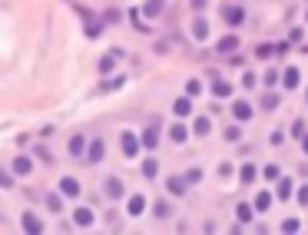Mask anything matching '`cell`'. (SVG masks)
Returning a JSON list of instances; mask_svg holds the SVG:
<instances>
[{
    "instance_id": "obj_1",
    "label": "cell",
    "mask_w": 308,
    "mask_h": 235,
    "mask_svg": "<svg viewBox=\"0 0 308 235\" xmlns=\"http://www.w3.org/2000/svg\"><path fill=\"white\" fill-rule=\"evenodd\" d=\"M222 20H225L229 27H239L245 20V10L239 7V4H222Z\"/></svg>"
},
{
    "instance_id": "obj_2",
    "label": "cell",
    "mask_w": 308,
    "mask_h": 235,
    "mask_svg": "<svg viewBox=\"0 0 308 235\" xmlns=\"http://www.w3.org/2000/svg\"><path fill=\"white\" fill-rule=\"evenodd\" d=\"M139 146H146V149H156V146H159V119H152V123L146 126V133H142Z\"/></svg>"
},
{
    "instance_id": "obj_3",
    "label": "cell",
    "mask_w": 308,
    "mask_h": 235,
    "mask_svg": "<svg viewBox=\"0 0 308 235\" xmlns=\"http://www.w3.org/2000/svg\"><path fill=\"white\" fill-rule=\"evenodd\" d=\"M73 225H80V228H90V225H93V209H87V205H80V209L73 212Z\"/></svg>"
},
{
    "instance_id": "obj_4",
    "label": "cell",
    "mask_w": 308,
    "mask_h": 235,
    "mask_svg": "<svg viewBox=\"0 0 308 235\" xmlns=\"http://www.w3.org/2000/svg\"><path fill=\"white\" fill-rule=\"evenodd\" d=\"M232 116H236L239 123H249V119H252V106H249L245 100H236L232 103Z\"/></svg>"
},
{
    "instance_id": "obj_5",
    "label": "cell",
    "mask_w": 308,
    "mask_h": 235,
    "mask_svg": "<svg viewBox=\"0 0 308 235\" xmlns=\"http://www.w3.org/2000/svg\"><path fill=\"white\" fill-rule=\"evenodd\" d=\"M80 17H83V24H87V37H100V30H103V24L100 20H93V14H90V10H80Z\"/></svg>"
},
{
    "instance_id": "obj_6",
    "label": "cell",
    "mask_w": 308,
    "mask_h": 235,
    "mask_svg": "<svg viewBox=\"0 0 308 235\" xmlns=\"http://www.w3.org/2000/svg\"><path fill=\"white\" fill-rule=\"evenodd\" d=\"M20 225H24V232H33V235H40V232H43V222H40L37 215H33V212H24Z\"/></svg>"
},
{
    "instance_id": "obj_7",
    "label": "cell",
    "mask_w": 308,
    "mask_h": 235,
    "mask_svg": "<svg viewBox=\"0 0 308 235\" xmlns=\"http://www.w3.org/2000/svg\"><path fill=\"white\" fill-rule=\"evenodd\" d=\"M103 189H106L110 199H123V179H116V176H110V179L103 182Z\"/></svg>"
},
{
    "instance_id": "obj_8",
    "label": "cell",
    "mask_w": 308,
    "mask_h": 235,
    "mask_svg": "<svg viewBox=\"0 0 308 235\" xmlns=\"http://www.w3.org/2000/svg\"><path fill=\"white\" fill-rule=\"evenodd\" d=\"M60 192H63V196H70V199H76V196H80V182L73 179V176H63V179H60Z\"/></svg>"
},
{
    "instance_id": "obj_9",
    "label": "cell",
    "mask_w": 308,
    "mask_h": 235,
    "mask_svg": "<svg viewBox=\"0 0 308 235\" xmlns=\"http://www.w3.org/2000/svg\"><path fill=\"white\" fill-rule=\"evenodd\" d=\"M14 173L17 176H30L33 173V159L30 156H17L14 159Z\"/></svg>"
},
{
    "instance_id": "obj_10",
    "label": "cell",
    "mask_w": 308,
    "mask_h": 235,
    "mask_svg": "<svg viewBox=\"0 0 308 235\" xmlns=\"http://www.w3.org/2000/svg\"><path fill=\"white\" fill-rule=\"evenodd\" d=\"M103 156H106V149H103V142H100V139L87 142V159H90V163H100Z\"/></svg>"
},
{
    "instance_id": "obj_11",
    "label": "cell",
    "mask_w": 308,
    "mask_h": 235,
    "mask_svg": "<svg viewBox=\"0 0 308 235\" xmlns=\"http://www.w3.org/2000/svg\"><path fill=\"white\" fill-rule=\"evenodd\" d=\"M119 142H123V152H126V156H136V149H139V139H136L133 133H123V136H119Z\"/></svg>"
},
{
    "instance_id": "obj_12",
    "label": "cell",
    "mask_w": 308,
    "mask_h": 235,
    "mask_svg": "<svg viewBox=\"0 0 308 235\" xmlns=\"http://www.w3.org/2000/svg\"><path fill=\"white\" fill-rule=\"evenodd\" d=\"M282 83H285V90H298V83H301L298 70H295V66H288V70H285V76H282Z\"/></svg>"
},
{
    "instance_id": "obj_13",
    "label": "cell",
    "mask_w": 308,
    "mask_h": 235,
    "mask_svg": "<svg viewBox=\"0 0 308 235\" xmlns=\"http://www.w3.org/2000/svg\"><path fill=\"white\" fill-rule=\"evenodd\" d=\"M173 110H176V116H189V113H192V96H182V100H176Z\"/></svg>"
},
{
    "instance_id": "obj_14",
    "label": "cell",
    "mask_w": 308,
    "mask_h": 235,
    "mask_svg": "<svg viewBox=\"0 0 308 235\" xmlns=\"http://www.w3.org/2000/svg\"><path fill=\"white\" fill-rule=\"evenodd\" d=\"M169 139H173V142H186V139H189V129H186L182 123H173V129H169Z\"/></svg>"
},
{
    "instance_id": "obj_15",
    "label": "cell",
    "mask_w": 308,
    "mask_h": 235,
    "mask_svg": "<svg viewBox=\"0 0 308 235\" xmlns=\"http://www.w3.org/2000/svg\"><path fill=\"white\" fill-rule=\"evenodd\" d=\"M192 37H196V40H205V37H209V24H205L202 17H196V20H192Z\"/></svg>"
},
{
    "instance_id": "obj_16",
    "label": "cell",
    "mask_w": 308,
    "mask_h": 235,
    "mask_svg": "<svg viewBox=\"0 0 308 235\" xmlns=\"http://www.w3.org/2000/svg\"><path fill=\"white\" fill-rule=\"evenodd\" d=\"M126 209H129V215H142V212H146V196H133Z\"/></svg>"
},
{
    "instance_id": "obj_17",
    "label": "cell",
    "mask_w": 308,
    "mask_h": 235,
    "mask_svg": "<svg viewBox=\"0 0 308 235\" xmlns=\"http://www.w3.org/2000/svg\"><path fill=\"white\" fill-rule=\"evenodd\" d=\"M232 93V87H229V83H225V80H219V76H215V83H212V96H219V100H225V96H229Z\"/></svg>"
},
{
    "instance_id": "obj_18",
    "label": "cell",
    "mask_w": 308,
    "mask_h": 235,
    "mask_svg": "<svg viewBox=\"0 0 308 235\" xmlns=\"http://www.w3.org/2000/svg\"><path fill=\"white\" fill-rule=\"evenodd\" d=\"M236 47H239V37H232V33H229V37L219 40V47H215V50H219V53H232Z\"/></svg>"
},
{
    "instance_id": "obj_19",
    "label": "cell",
    "mask_w": 308,
    "mask_h": 235,
    "mask_svg": "<svg viewBox=\"0 0 308 235\" xmlns=\"http://www.w3.org/2000/svg\"><path fill=\"white\" fill-rule=\"evenodd\" d=\"M83 152H87V139H83V136H73L70 139V156H83Z\"/></svg>"
},
{
    "instance_id": "obj_20",
    "label": "cell",
    "mask_w": 308,
    "mask_h": 235,
    "mask_svg": "<svg viewBox=\"0 0 308 235\" xmlns=\"http://www.w3.org/2000/svg\"><path fill=\"white\" fill-rule=\"evenodd\" d=\"M192 129H196V136H209V133H212V123H209L205 116H199L196 123H192Z\"/></svg>"
},
{
    "instance_id": "obj_21",
    "label": "cell",
    "mask_w": 308,
    "mask_h": 235,
    "mask_svg": "<svg viewBox=\"0 0 308 235\" xmlns=\"http://www.w3.org/2000/svg\"><path fill=\"white\" fill-rule=\"evenodd\" d=\"M142 14H146V17H159V14H163V0H146Z\"/></svg>"
},
{
    "instance_id": "obj_22",
    "label": "cell",
    "mask_w": 308,
    "mask_h": 235,
    "mask_svg": "<svg viewBox=\"0 0 308 235\" xmlns=\"http://www.w3.org/2000/svg\"><path fill=\"white\" fill-rule=\"evenodd\" d=\"M236 215H239V222H252L255 212H252V205H249V202H242V205L236 209Z\"/></svg>"
},
{
    "instance_id": "obj_23",
    "label": "cell",
    "mask_w": 308,
    "mask_h": 235,
    "mask_svg": "<svg viewBox=\"0 0 308 235\" xmlns=\"http://www.w3.org/2000/svg\"><path fill=\"white\" fill-rule=\"evenodd\" d=\"M166 186H169V192H173V196H182V192H186V179H176V176L166 182Z\"/></svg>"
},
{
    "instance_id": "obj_24",
    "label": "cell",
    "mask_w": 308,
    "mask_h": 235,
    "mask_svg": "<svg viewBox=\"0 0 308 235\" xmlns=\"http://www.w3.org/2000/svg\"><path fill=\"white\" fill-rule=\"evenodd\" d=\"M269 205H272V196H269V192H259V196H255V209H259V212H265Z\"/></svg>"
},
{
    "instance_id": "obj_25",
    "label": "cell",
    "mask_w": 308,
    "mask_h": 235,
    "mask_svg": "<svg viewBox=\"0 0 308 235\" xmlns=\"http://www.w3.org/2000/svg\"><path fill=\"white\" fill-rule=\"evenodd\" d=\"M159 173V166H156V159H146V163H142V176H146V179H152V176Z\"/></svg>"
},
{
    "instance_id": "obj_26",
    "label": "cell",
    "mask_w": 308,
    "mask_h": 235,
    "mask_svg": "<svg viewBox=\"0 0 308 235\" xmlns=\"http://www.w3.org/2000/svg\"><path fill=\"white\" fill-rule=\"evenodd\" d=\"M292 196V179H278V199Z\"/></svg>"
},
{
    "instance_id": "obj_27",
    "label": "cell",
    "mask_w": 308,
    "mask_h": 235,
    "mask_svg": "<svg viewBox=\"0 0 308 235\" xmlns=\"http://www.w3.org/2000/svg\"><path fill=\"white\" fill-rule=\"evenodd\" d=\"M113 66H116V53H110V56H103V60H100V73H110Z\"/></svg>"
},
{
    "instance_id": "obj_28",
    "label": "cell",
    "mask_w": 308,
    "mask_h": 235,
    "mask_svg": "<svg viewBox=\"0 0 308 235\" xmlns=\"http://www.w3.org/2000/svg\"><path fill=\"white\" fill-rule=\"evenodd\" d=\"M202 93V83H199V80H189V83H186V96H199Z\"/></svg>"
},
{
    "instance_id": "obj_29",
    "label": "cell",
    "mask_w": 308,
    "mask_h": 235,
    "mask_svg": "<svg viewBox=\"0 0 308 235\" xmlns=\"http://www.w3.org/2000/svg\"><path fill=\"white\" fill-rule=\"evenodd\" d=\"M242 182H255V166H242V176H239Z\"/></svg>"
},
{
    "instance_id": "obj_30",
    "label": "cell",
    "mask_w": 308,
    "mask_h": 235,
    "mask_svg": "<svg viewBox=\"0 0 308 235\" xmlns=\"http://www.w3.org/2000/svg\"><path fill=\"white\" fill-rule=\"evenodd\" d=\"M152 212H156L159 219H166V215H169L173 209H169V202H156V205H152Z\"/></svg>"
},
{
    "instance_id": "obj_31",
    "label": "cell",
    "mask_w": 308,
    "mask_h": 235,
    "mask_svg": "<svg viewBox=\"0 0 308 235\" xmlns=\"http://www.w3.org/2000/svg\"><path fill=\"white\" fill-rule=\"evenodd\" d=\"M298 228H301L298 219H285V222H282V232H298Z\"/></svg>"
},
{
    "instance_id": "obj_32",
    "label": "cell",
    "mask_w": 308,
    "mask_h": 235,
    "mask_svg": "<svg viewBox=\"0 0 308 235\" xmlns=\"http://www.w3.org/2000/svg\"><path fill=\"white\" fill-rule=\"evenodd\" d=\"M262 106H265V110H275V106H278V96H275V93L262 96Z\"/></svg>"
},
{
    "instance_id": "obj_33",
    "label": "cell",
    "mask_w": 308,
    "mask_h": 235,
    "mask_svg": "<svg viewBox=\"0 0 308 235\" xmlns=\"http://www.w3.org/2000/svg\"><path fill=\"white\" fill-rule=\"evenodd\" d=\"M239 136H242V133H239V126H225V139H229V142H239Z\"/></svg>"
},
{
    "instance_id": "obj_34",
    "label": "cell",
    "mask_w": 308,
    "mask_h": 235,
    "mask_svg": "<svg viewBox=\"0 0 308 235\" xmlns=\"http://www.w3.org/2000/svg\"><path fill=\"white\" fill-rule=\"evenodd\" d=\"M47 205H50L53 212H60V209H63V199H60V196H50V199H47Z\"/></svg>"
},
{
    "instance_id": "obj_35",
    "label": "cell",
    "mask_w": 308,
    "mask_h": 235,
    "mask_svg": "<svg viewBox=\"0 0 308 235\" xmlns=\"http://www.w3.org/2000/svg\"><path fill=\"white\" fill-rule=\"evenodd\" d=\"M262 176H265V179H278V169H275V166H265V169H262Z\"/></svg>"
},
{
    "instance_id": "obj_36",
    "label": "cell",
    "mask_w": 308,
    "mask_h": 235,
    "mask_svg": "<svg viewBox=\"0 0 308 235\" xmlns=\"http://www.w3.org/2000/svg\"><path fill=\"white\" fill-rule=\"evenodd\" d=\"M242 87H245V90L255 87V73H245V76H242Z\"/></svg>"
},
{
    "instance_id": "obj_37",
    "label": "cell",
    "mask_w": 308,
    "mask_h": 235,
    "mask_svg": "<svg viewBox=\"0 0 308 235\" xmlns=\"http://www.w3.org/2000/svg\"><path fill=\"white\" fill-rule=\"evenodd\" d=\"M199 176H202V169H189V173H186V182H199Z\"/></svg>"
},
{
    "instance_id": "obj_38",
    "label": "cell",
    "mask_w": 308,
    "mask_h": 235,
    "mask_svg": "<svg viewBox=\"0 0 308 235\" xmlns=\"http://www.w3.org/2000/svg\"><path fill=\"white\" fill-rule=\"evenodd\" d=\"M298 205H308V186L298 189Z\"/></svg>"
},
{
    "instance_id": "obj_39",
    "label": "cell",
    "mask_w": 308,
    "mask_h": 235,
    "mask_svg": "<svg viewBox=\"0 0 308 235\" xmlns=\"http://www.w3.org/2000/svg\"><path fill=\"white\" fill-rule=\"evenodd\" d=\"M10 182H14V179H10V173H4V169H0V186L10 189Z\"/></svg>"
},
{
    "instance_id": "obj_40",
    "label": "cell",
    "mask_w": 308,
    "mask_h": 235,
    "mask_svg": "<svg viewBox=\"0 0 308 235\" xmlns=\"http://www.w3.org/2000/svg\"><path fill=\"white\" fill-rule=\"evenodd\" d=\"M272 142H275V146H282V142H285V133H282V129H275V133H272Z\"/></svg>"
},
{
    "instance_id": "obj_41",
    "label": "cell",
    "mask_w": 308,
    "mask_h": 235,
    "mask_svg": "<svg viewBox=\"0 0 308 235\" xmlns=\"http://www.w3.org/2000/svg\"><path fill=\"white\" fill-rule=\"evenodd\" d=\"M272 50H275V47H269V43H262V47H259V50H255V53H259V56H269V53H272Z\"/></svg>"
},
{
    "instance_id": "obj_42",
    "label": "cell",
    "mask_w": 308,
    "mask_h": 235,
    "mask_svg": "<svg viewBox=\"0 0 308 235\" xmlns=\"http://www.w3.org/2000/svg\"><path fill=\"white\" fill-rule=\"evenodd\" d=\"M301 152L308 156V136H301Z\"/></svg>"
},
{
    "instance_id": "obj_43",
    "label": "cell",
    "mask_w": 308,
    "mask_h": 235,
    "mask_svg": "<svg viewBox=\"0 0 308 235\" xmlns=\"http://www.w3.org/2000/svg\"><path fill=\"white\" fill-rule=\"evenodd\" d=\"M192 7H196V10H202V7H205V0H192Z\"/></svg>"
}]
</instances>
